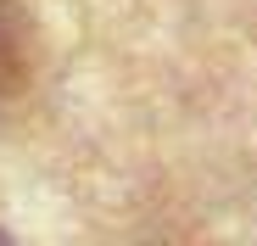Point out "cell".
Masks as SVG:
<instances>
[{
	"label": "cell",
	"mask_w": 257,
	"mask_h": 246,
	"mask_svg": "<svg viewBox=\"0 0 257 246\" xmlns=\"http://www.w3.org/2000/svg\"><path fill=\"white\" fill-rule=\"evenodd\" d=\"M28 56H34V28L23 0H0V95H12L28 78Z\"/></svg>",
	"instance_id": "cell-1"
}]
</instances>
